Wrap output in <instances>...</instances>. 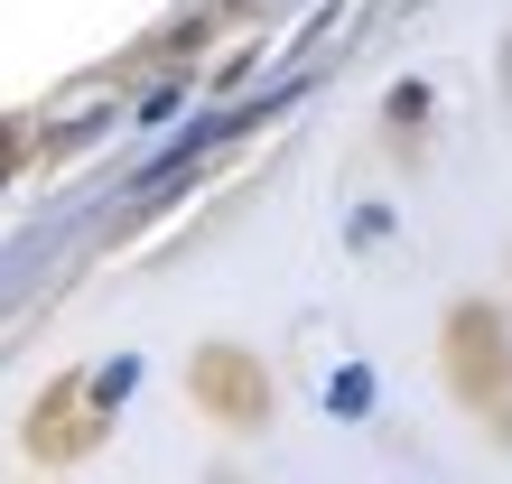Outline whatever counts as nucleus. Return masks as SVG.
Listing matches in <instances>:
<instances>
[{
  "mask_svg": "<svg viewBox=\"0 0 512 484\" xmlns=\"http://www.w3.org/2000/svg\"><path fill=\"white\" fill-rule=\"evenodd\" d=\"M196 391L215 410H261V382H252V363H233V354H205L196 363Z\"/></svg>",
  "mask_w": 512,
  "mask_h": 484,
  "instance_id": "obj_1",
  "label": "nucleus"
}]
</instances>
